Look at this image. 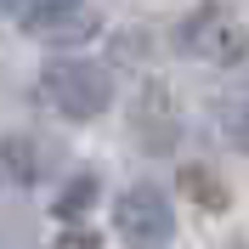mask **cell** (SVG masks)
Instances as JSON below:
<instances>
[{"instance_id":"6da1fadb","label":"cell","mask_w":249,"mask_h":249,"mask_svg":"<svg viewBox=\"0 0 249 249\" xmlns=\"http://www.w3.org/2000/svg\"><path fill=\"white\" fill-rule=\"evenodd\" d=\"M40 96H46L62 119H96V113L113 102V79H108V68H96V62H46Z\"/></svg>"},{"instance_id":"7a4b0ae2","label":"cell","mask_w":249,"mask_h":249,"mask_svg":"<svg viewBox=\"0 0 249 249\" xmlns=\"http://www.w3.org/2000/svg\"><path fill=\"white\" fill-rule=\"evenodd\" d=\"M181 46L198 62H215V68H232L249 57V29L238 23L227 6H198V12L181 23Z\"/></svg>"},{"instance_id":"3957f363","label":"cell","mask_w":249,"mask_h":249,"mask_svg":"<svg viewBox=\"0 0 249 249\" xmlns=\"http://www.w3.org/2000/svg\"><path fill=\"white\" fill-rule=\"evenodd\" d=\"M113 227H119V238L130 249H164L176 232V210L164 193H153V187H130V193H119V204H113Z\"/></svg>"},{"instance_id":"277c9868","label":"cell","mask_w":249,"mask_h":249,"mask_svg":"<svg viewBox=\"0 0 249 249\" xmlns=\"http://www.w3.org/2000/svg\"><path fill=\"white\" fill-rule=\"evenodd\" d=\"M23 29H29L34 40H46V46H79V40L96 34V12H85L79 0H57V6L23 12Z\"/></svg>"},{"instance_id":"5b68a950","label":"cell","mask_w":249,"mask_h":249,"mask_svg":"<svg viewBox=\"0 0 249 249\" xmlns=\"http://www.w3.org/2000/svg\"><path fill=\"white\" fill-rule=\"evenodd\" d=\"M181 193H193L204 210H227V187L204 170V164H187V170H181Z\"/></svg>"},{"instance_id":"8992f818","label":"cell","mask_w":249,"mask_h":249,"mask_svg":"<svg viewBox=\"0 0 249 249\" xmlns=\"http://www.w3.org/2000/svg\"><path fill=\"white\" fill-rule=\"evenodd\" d=\"M91 198H96V181H91V176H74V181L57 193V204H51V210H57L62 221H79L85 210H91Z\"/></svg>"},{"instance_id":"52a82bcc","label":"cell","mask_w":249,"mask_h":249,"mask_svg":"<svg viewBox=\"0 0 249 249\" xmlns=\"http://www.w3.org/2000/svg\"><path fill=\"white\" fill-rule=\"evenodd\" d=\"M227 130L238 136V147H249V102H238V108H232V119H227Z\"/></svg>"},{"instance_id":"ba28073f","label":"cell","mask_w":249,"mask_h":249,"mask_svg":"<svg viewBox=\"0 0 249 249\" xmlns=\"http://www.w3.org/2000/svg\"><path fill=\"white\" fill-rule=\"evenodd\" d=\"M57 249H102V244H96L91 232H62V238H57Z\"/></svg>"},{"instance_id":"9c48e42d","label":"cell","mask_w":249,"mask_h":249,"mask_svg":"<svg viewBox=\"0 0 249 249\" xmlns=\"http://www.w3.org/2000/svg\"><path fill=\"white\" fill-rule=\"evenodd\" d=\"M17 6H23V12H34V6H57V0H17Z\"/></svg>"}]
</instances>
